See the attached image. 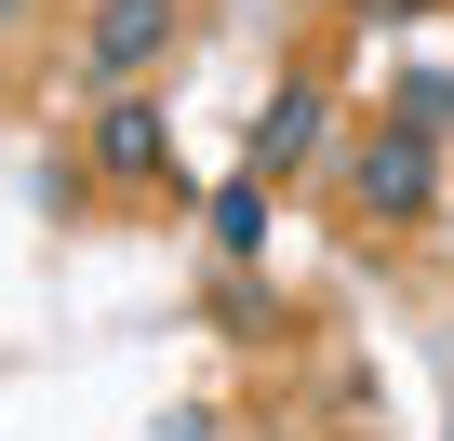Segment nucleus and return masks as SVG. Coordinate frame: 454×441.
Returning <instances> with one entry per match:
<instances>
[{"label": "nucleus", "mask_w": 454, "mask_h": 441, "mask_svg": "<svg viewBox=\"0 0 454 441\" xmlns=\"http://www.w3.org/2000/svg\"><path fill=\"white\" fill-rule=\"evenodd\" d=\"M348 201L374 214V228H427V214H441V134H414L401 107L348 147Z\"/></svg>", "instance_id": "nucleus-1"}, {"label": "nucleus", "mask_w": 454, "mask_h": 441, "mask_svg": "<svg viewBox=\"0 0 454 441\" xmlns=\"http://www.w3.org/2000/svg\"><path fill=\"white\" fill-rule=\"evenodd\" d=\"M174 41H187V0H94V14H81V81L121 94V81H147Z\"/></svg>", "instance_id": "nucleus-2"}, {"label": "nucleus", "mask_w": 454, "mask_h": 441, "mask_svg": "<svg viewBox=\"0 0 454 441\" xmlns=\"http://www.w3.org/2000/svg\"><path fill=\"white\" fill-rule=\"evenodd\" d=\"M94 174H107V187H160V174H174V121H160V94L121 81V94L94 107Z\"/></svg>", "instance_id": "nucleus-3"}, {"label": "nucleus", "mask_w": 454, "mask_h": 441, "mask_svg": "<svg viewBox=\"0 0 454 441\" xmlns=\"http://www.w3.org/2000/svg\"><path fill=\"white\" fill-rule=\"evenodd\" d=\"M321 121H334V94L294 67V81L254 107V174H268V187H281V174H308V161H321Z\"/></svg>", "instance_id": "nucleus-4"}, {"label": "nucleus", "mask_w": 454, "mask_h": 441, "mask_svg": "<svg viewBox=\"0 0 454 441\" xmlns=\"http://www.w3.org/2000/svg\"><path fill=\"white\" fill-rule=\"evenodd\" d=\"M214 255H227V268H254V255H268V174H254V161L214 187Z\"/></svg>", "instance_id": "nucleus-5"}, {"label": "nucleus", "mask_w": 454, "mask_h": 441, "mask_svg": "<svg viewBox=\"0 0 454 441\" xmlns=\"http://www.w3.org/2000/svg\"><path fill=\"white\" fill-rule=\"evenodd\" d=\"M387 107H401L414 134H454V81H441V67H414V81H387Z\"/></svg>", "instance_id": "nucleus-6"}, {"label": "nucleus", "mask_w": 454, "mask_h": 441, "mask_svg": "<svg viewBox=\"0 0 454 441\" xmlns=\"http://www.w3.org/2000/svg\"><path fill=\"white\" fill-rule=\"evenodd\" d=\"M214 321H227V335H281V308H268L254 281H227V295H214Z\"/></svg>", "instance_id": "nucleus-7"}, {"label": "nucleus", "mask_w": 454, "mask_h": 441, "mask_svg": "<svg viewBox=\"0 0 454 441\" xmlns=\"http://www.w3.org/2000/svg\"><path fill=\"white\" fill-rule=\"evenodd\" d=\"M361 28H427V14H454V0H348Z\"/></svg>", "instance_id": "nucleus-8"}, {"label": "nucleus", "mask_w": 454, "mask_h": 441, "mask_svg": "<svg viewBox=\"0 0 454 441\" xmlns=\"http://www.w3.org/2000/svg\"><path fill=\"white\" fill-rule=\"evenodd\" d=\"M0 28H27V0H0Z\"/></svg>", "instance_id": "nucleus-9"}]
</instances>
